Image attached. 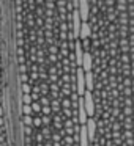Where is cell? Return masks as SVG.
<instances>
[{
  "label": "cell",
  "instance_id": "obj_1",
  "mask_svg": "<svg viewBox=\"0 0 134 146\" xmlns=\"http://www.w3.org/2000/svg\"><path fill=\"white\" fill-rule=\"evenodd\" d=\"M84 69L82 68H76V74H74V88H76V94L77 98L79 96H84L85 93V77H84Z\"/></svg>",
  "mask_w": 134,
  "mask_h": 146
},
{
  "label": "cell",
  "instance_id": "obj_2",
  "mask_svg": "<svg viewBox=\"0 0 134 146\" xmlns=\"http://www.w3.org/2000/svg\"><path fill=\"white\" fill-rule=\"evenodd\" d=\"M82 99H84V107H85L87 116L93 118L96 115V105H95V99H93V93L92 91H87V90H85Z\"/></svg>",
  "mask_w": 134,
  "mask_h": 146
},
{
  "label": "cell",
  "instance_id": "obj_3",
  "mask_svg": "<svg viewBox=\"0 0 134 146\" xmlns=\"http://www.w3.org/2000/svg\"><path fill=\"white\" fill-rule=\"evenodd\" d=\"M96 118H88L85 123V129H87V135H88L90 143H95L96 140V132H98V126H96Z\"/></svg>",
  "mask_w": 134,
  "mask_h": 146
},
{
  "label": "cell",
  "instance_id": "obj_4",
  "mask_svg": "<svg viewBox=\"0 0 134 146\" xmlns=\"http://www.w3.org/2000/svg\"><path fill=\"white\" fill-rule=\"evenodd\" d=\"M90 0H79V16L82 22H88V16H90Z\"/></svg>",
  "mask_w": 134,
  "mask_h": 146
},
{
  "label": "cell",
  "instance_id": "obj_5",
  "mask_svg": "<svg viewBox=\"0 0 134 146\" xmlns=\"http://www.w3.org/2000/svg\"><path fill=\"white\" fill-rule=\"evenodd\" d=\"M84 72H88V71H93V57L90 52H84V57H82V66Z\"/></svg>",
  "mask_w": 134,
  "mask_h": 146
},
{
  "label": "cell",
  "instance_id": "obj_6",
  "mask_svg": "<svg viewBox=\"0 0 134 146\" xmlns=\"http://www.w3.org/2000/svg\"><path fill=\"white\" fill-rule=\"evenodd\" d=\"M84 77H85V90L93 93V90H95V76H93V71L85 72Z\"/></svg>",
  "mask_w": 134,
  "mask_h": 146
},
{
  "label": "cell",
  "instance_id": "obj_7",
  "mask_svg": "<svg viewBox=\"0 0 134 146\" xmlns=\"http://www.w3.org/2000/svg\"><path fill=\"white\" fill-rule=\"evenodd\" d=\"M90 38V24L88 22H82L80 24V30H79V38L80 41H84V39H88Z\"/></svg>",
  "mask_w": 134,
  "mask_h": 146
},
{
  "label": "cell",
  "instance_id": "obj_8",
  "mask_svg": "<svg viewBox=\"0 0 134 146\" xmlns=\"http://www.w3.org/2000/svg\"><path fill=\"white\" fill-rule=\"evenodd\" d=\"M90 146H95V145H93V143H90Z\"/></svg>",
  "mask_w": 134,
  "mask_h": 146
}]
</instances>
